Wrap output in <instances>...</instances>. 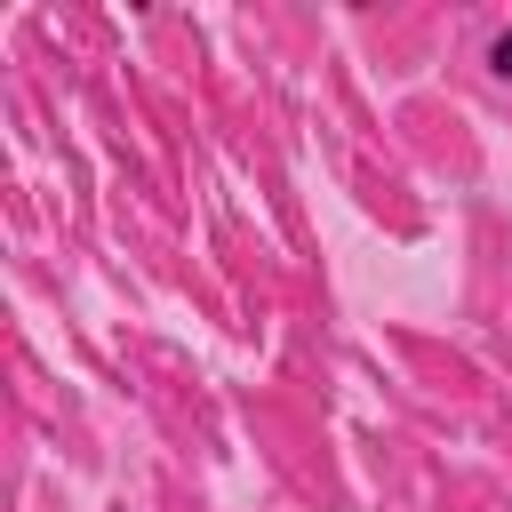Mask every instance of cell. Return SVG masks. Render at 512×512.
<instances>
[{
  "label": "cell",
  "instance_id": "cell-1",
  "mask_svg": "<svg viewBox=\"0 0 512 512\" xmlns=\"http://www.w3.org/2000/svg\"><path fill=\"white\" fill-rule=\"evenodd\" d=\"M480 64H488V80H512V24H488V40H480Z\"/></svg>",
  "mask_w": 512,
  "mask_h": 512
}]
</instances>
